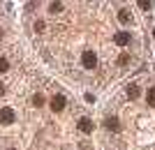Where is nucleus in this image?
Here are the masks:
<instances>
[{"instance_id": "f257e3e1", "label": "nucleus", "mask_w": 155, "mask_h": 150, "mask_svg": "<svg viewBox=\"0 0 155 150\" xmlns=\"http://www.w3.org/2000/svg\"><path fill=\"white\" fill-rule=\"evenodd\" d=\"M81 62H84L86 69H95V67H97V56L93 51H86L84 56H81Z\"/></svg>"}, {"instance_id": "f03ea898", "label": "nucleus", "mask_w": 155, "mask_h": 150, "mask_svg": "<svg viewBox=\"0 0 155 150\" xmlns=\"http://www.w3.org/2000/svg\"><path fill=\"white\" fill-rule=\"evenodd\" d=\"M0 123H2V125H12L14 123V111L9 109V106L0 109Z\"/></svg>"}, {"instance_id": "7ed1b4c3", "label": "nucleus", "mask_w": 155, "mask_h": 150, "mask_svg": "<svg viewBox=\"0 0 155 150\" xmlns=\"http://www.w3.org/2000/svg\"><path fill=\"white\" fill-rule=\"evenodd\" d=\"M114 42H116L118 46H127L130 42H132V37H130V33L120 30V33H116V35H114Z\"/></svg>"}, {"instance_id": "20e7f679", "label": "nucleus", "mask_w": 155, "mask_h": 150, "mask_svg": "<svg viewBox=\"0 0 155 150\" xmlns=\"http://www.w3.org/2000/svg\"><path fill=\"white\" fill-rule=\"evenodd\" d=\"M51 109H53L56 113L65 109V97H63V95H56V97H51Z\"/></svg>"}, {"instance_id": "39448f33", "label": "nucleus", "mask_w": 155, "mask_h": 150, "mask_svg": "<svg viewBox=\"0 0 155 150\" xmlns=\"http://www.w3.org/2000/svg\"><path fill=\"white\" fill-rule=\"evenodd\" d=\"M79 129L84 132V134H91L93 132V120L91 118H81V120H79Z\"/></svg>"}, {"instance_id": "423d86ee", "label": "nucleus", "mask_w": 155, "mask_h": 150, "mask_svg": "<svg viewBox=\"0 0 155 150\" xmlns=\"http://www.w3.org/2000/svg\"><path fill=\"white\" fill-rule=\"evenodd\" d=\"M104 125H107V129H114V132L120 129V123H118V118H116V116H109L107 120H104Z\"/></svg>"}, {"instance_id": "0eeeda50", "label": "nucleus", "mask_w": 155, "mask_h": 150, "mask_svg": "<svg viewBox=\"0 0 155 150\" xmlns=\"http://www.w3.org/2000/svg\"><path fill=\"white\" fill-rule=\"evenodd\" d=\"M139 95H141L139 85H137V83H130V85H127V97H130V99H137Z\"/></svg>"}, {"instance_id": "6e6552de", "label": "nucleus", "mask_w": 155, "mask_h": 150, "mask_svg": "<svg viewBox=\"0 0 155 150\" xmlns=\"http://www.w3.org/2000/svg\"><path fill=\"white\" fill-rule=\"evenodd\" d=\"M118 19H120V23H130V21H132V12H130V9H120V12H118Z\"/></svg>"}, {"instance_id": "1a4fd4ad", "label": "nucleus", "mask_w": 155, "mask_h": 150, "mask_svg": "<svg viewBox=\"0 0 155 150\" xmlns=\"http://www.w3.org/2000/svg\"><path fill=\"white\" fill-rule=\"evenodd\" d=\"M146 102H148L150 106H155V88H150L148 95H146Z\"/></svg>"}, {"instance_id": "9d476101", "label": "nucleus", "mask_w": 155, "mask_h": 150, "mask_svg": "<svg viewBox=\"0 0 155 150\" xmlns=\"http://www.w3.org/2000/svg\"><path fill=\"white\" fill-rule=\"evenodd\" d=\"M130 60H132V58H130L127 53H120V58H118V65H120V67H125V65L130 62Z\"/></svg>"}, {"instance_id": "9b49d317", "label": "nucleus", "mask_w": 155, "mask_h": 150, "mask_svg": "<svg viewBox=\"0 0 155 150\" xmlns=\"http://www.w3.org/2000/svg\"><path fill=\"white\" fill-rule=\"evenodd\" d=\"M60 9H63V2H51V7H49V12H51V14L60 12Z\"/></svg>"}, {"instance_id": "f8f14e48", "label": "nucleus", "mask_w": 155, "mask_h": 150, "mask_svg": "<svg viewBox=\"0 0 155 150\" xmlns=\"http://www.w3.org/2000/svg\"><path fill=\"white\" fill-rule=\"evenodd\" d=\"M137 5L141 7V9H150V5H153V2H150V0H139Z\"/></svg>"}, {"instance_id": "ddd939ff", "label": "nucleus", "mask_w": 155, "mask_h": 150, "mask_svg": "<svg viewBox=\"0 0 155 150\" xmlns=\"http://www.w3.org/2000/svg\"><path fill=\"white\" fill-rule=\"evenodd\" d=\"M32 104H35V106H42V104H44V97H42V95H35V97H32Z\"/></svg>"}, {"instance_id": "4468645a", "label": "nucleus", "mask_w": 155, "mask_h": 150, "mask_svg": "<svg viewBox=\"0 0 155 150\" xmlns=\"http://www.w3.org/2000/svg\"><path fill=\"white\" fill-rule=\"evenodd\" d=\"M7 69H9V62L5 58H0V72H7Z\"/></svg>"}, {"instance_id": "2eb2a0df", "label": "nucleus", "mask_w": 155, "mask_h": 150, "mask_svg": "<svg viewBox=\"0 0 155 150\" xmlns=\"http://www.w3.org/2000/svg\"><path fill=\"white\" fill-rule=\"evenodd\" d=\"M84 97H86V102H88V104H93V102H95V97H93V92H86Z\"/></svg>"}, {"instance_id": "dca6fc26", "label": "nucleus", "mask_w": 155, "mask_h": 150, "mask_svg": "<svg viewBox=\"0 0 155 150\" xmlns=\"http://www.w3.org/2000/svg\"><path fill=\"white\" fill-rule=\"evenodd\" d=\"M2 95H5V85L0 83V97H2Z\"/></svg>"}, {"instance_id": "f3484780", "label": "nucleus", "mask_w": 155, "mask_h": 150, "mask_svg": "<svg viewBox=\"0 0 155 150\" xmlns=\"http://www.w3.org/2000/svg\"><path fill=\"white\" fill-rule=\"evenodd\" d=\"M0 37H2V28H0Z\"/></svg>"}, {"instance_id": "a211bd4d", "label": "nucleus", "mask_w": 155, "mask_h": 150, "mask_svg": "<svg viewBox=\"0 0 155 150\" xmlns=\"http://www.w3.org/2000/svg\"><path fill=\"white\" fill-rule=\"evenodd\" d=\"M153 37H155V30H153Z\"/></svg>"}, {"instance_id": "6ab92c4d", "label": "nucleus", "mask_w": 155, "mask_h": 150, "mask_svg": "<svg viewBox=\"0 0 155 150\" xmlns=\"http://www.w3.org/2000/svg\"><path fill=\"white\" fill-rule=\"evenodd\" d=\"M9 150H16V148H9Z\"/></svg>"}]
</instances>
